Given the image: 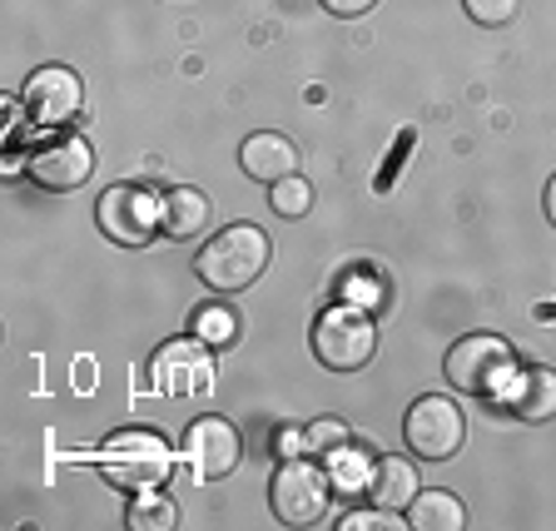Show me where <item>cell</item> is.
<instances>
[{
  "label": "cell",
  "mask_w": 556,
  "mask_h": 531,
  "mask_svg": "<svg viewBox=\"0 0 556 531\" xmlns=\"http://www.w3.org/2000/svg\"><path fill=\"white\" fill-rule=\"evenodd\" d=\"M268 258H274V249H268L264 229H254V224H229V229H219L199 249L194 274L204 278L214 293H243L249 283L264 278Z\"/></svg>",
  "instance_id": "obj_1"
},
{
  "label": "cell",
  "mask_w": 556,
  "mask_h": 531,
  "mask_svg": "<svg viewBox=\"0 0 556 531\" xmlns=\"http://www.w3.org/2000/svg\"><path fill=\"white\" fill-rule=\"evenodd\" d=\"M100 472L125 492H160L174 477V447L150 428H125L100 447Z\"/></svg>",
  "instance_id": "obj_2"
},
{
  "label": "cell",
  "mask_w": 556,
  "mask_h": 531,
  "mask_svg": "<svg viewBox=\"0 0 556 531\" xmlns=\"http://www.w3.org/2000/svg\"><path fill=\"white\" fill-rule=\"evenodd\" d=\"M378 353V324L368 308H328L313 324V358L333 372H358Z\"/></svg>",
  "instance_id": "obj_3"
},
{
  "label": "cell",
  "mask_w": 556,
  "mask_h": 531,
  "mask_svg": "<svg viewBox=\"0 0 556 531\" xmlns=\"http://www.w3.org/2000/svg\"><path fill=\"white\" fill-rule=\"evenodd\" d=\"M511 372H517L511 343L497 333H472L463 343H452L447 353V382L457 393H497Z\"/></svg>",
  "instance_id": "obj_4"
},
{
  "label": "cell",
  "mask_w": 556,
  "mask_h": 531,
  "mask_svg": "<svg viewBox=\"0 0 556 531\" xmlns=\"http://www.w3.org/2000/svg\"><path fill=\"white\" fill-rule=\"evenodd\" d=\"M403 438L422 463H447V457L463 452L467 417L452 397H417L403 417Z\"/></svg>",
  "instance_id": "obj_5"
},
{
  "label": "cell",
  "mask_w": 556,
  "mask_h": 531,
  "mask_svg": "<svg viewBox=\"0 0 556 531\" xmlns=\"http://www.w3.org/2000/svg\"><path fill=\"white\" fill-rule=\"evenodd\" d=\"M150 382H154V393L174 397V403L204 397L214 388V353H208V343L204 338H174V343H164L150 363Z\"/></svg>",
  "instance_id": "obj_6"
},
{
  "label": "cell",
  "mask_w": 556,
  "mask_h": 531,
  "mask_svg": "<svg viewBox=\"0 0 556 531\" xmlns=\"http://www.w3.org/2000/svg\"><path fill=\"white\" fill-rule=\"evenodd\" d=\"M94 219H100L104 239L125 243V249H139V243H150L154 233H160V199L139 185H115L100 194Z\"/></svg>",
  "instance_id": "obj_7"
},
{
  "label": "cell",
  "mask_w": 556,
  "mask_h": 531,
  "mask_svg": "<svg viewBox=\"0 0 556 531\" xmlns=\"http://www.w3.org/2000/svg\"><path fill=\"white\" fill-rule=\"evenodd\" d=\"M185 463L199 482H224L243 463V438L233 432L229 417H199L185 432Z\"/></svg>",
  "instance_id": "obj_8"
},
{
  "label": "cell",
  "mask_w": 556,
  "mask_h": 531,
  "mask_svg": "<svg viewBox=\"0 0 556 531\" xmlns=\"http://www.w3.org/2000/svg\"><path fill=\"white\" fill-rule=\"evenodd\" d=\"M25 115L35 119V125H46V129H65L80 119L85 110V85L75 69L65 65H46V69H35L30 80H25Z\"/></svg>",
  "instance_id": "obj_9"
},
{
  "label": "cell",
  "mask_w": 556,
  "mask_h": 531,
  "mask_svg": "<svg viewBox=\"0 0 556 531\" xmlns=\"http://www.w3.org/2000/svg\"><path fill=\"white\" fill-rule=\"evenodd\" d=\"M268 502H274V517L283 527H313L328 511V477L313 463H283L274 477Z\"/></svg>",
  "instance_id": "obj_10"
},
{
  "label": "cell",
  "mask_w": 556,
  "mask_h": 531,
  "mask_svg": "<svg viewBox=\"0 0 556 531\" xmlns=\"http://www.w3.org/2000/svg\"><path fill=\"white\" fill-rule=\"evenodd\" d=\"M94 174V150L85 139L65 135L50 139L46 150L30 154V179L40 189H55V194H70V189H85V179Z\"/></svg>",
  "instance_id": "obj_11"
},
{
  "label": "cell",
  "mask_w": 556,
  "mask_h": 531,
  "mask_svg": "<svg viewBox=\"0 0 556 531\" xmlns=\"http://www.w3.org/2000/svg\"><path fill=\"white\" fill-rule=\"evenodd\" d=\"M239 164L258 185H278V179L299 174V144L289 135H278V129H258L239 144Z\"/></svg>",
  "instance_id": "obj_12"
},
{
  "label": "cell",
  "mask_w": 556,
  "mask_h": 531,
  "mask_svg": "<svg viewBox=\"0 0 556 531\" xmlns=\"http://www.w3.org/2000/svg\"><path fill=\"white\" fill-rule=\"evenodd\" d=\"M507 407H511V417L532 422V428L552 422L556 417V372L542 368V363L517 368L511 372V388H507Z\"/></svg>",
  "instance_id": "obj_13"
},
{
  "label": "cell",
  "mask_w": 556,
  "mask_h": 531,
  "mask_svg": "<svg viewBox=\"0 0 556 531\" xmlns=\"http://www.w3.org/2000/svg\"><path fill=\"white\" fill-rule=\"evenodd\" d=\"M208 219H214V204H208V194H199V189H169V194L160 199V233L174 243L199 239V233L208 229Z\"/></svg>",
  "instance_id": "obj_14"
},
{
  "label": "cell",
  "mask_w": 556,
  "mask_h": 531,
  "mask_svg": "<svg viewBox=\"0 0 556 531\" xmlns=\"http://www.w3.org/2000/svg\"><path fill=\"white\" fill-rule=\"evenodd\" d=\"M368 497L378 511H403L417 497V467L403 457H378L368 472Z\"/></svg>",
  "instance_id": "obj_15"
},
{
  "label": "cell",
  "mask_w": 556,
  "mask_h": 531,
  "mask_svg": "<svg viewBox=\"0 0 556 531\" xmlns=\"http://www.w3.org/2000/svg\"><path fill=\"white\" fill-rule=\"evenodd\" d=\"M407 521H413L417 531H463L467 511L452 492H417L413 507H407Z\"/></svg>",
  "instance_id": "obj_16"
},
{
  "label": "cell",
  "mask_w": 556,
  "mask_h": 531,
  "mask_svg": "<svg viewBox=\"0 0 556 531\" xmlns=\"http://www.w3.org/2000/svg\"><path fill=\"white\" fill-rule=\"evenodd\" d=\"M274 194H268V204H274L278 219H303L313 208V185L303 179V174H289V179H278V185H268Z\"/></svg>",
  "instance_id": "obj_17"
},
{
  "label": "cell",
  "mask_w": 556,
  "mask_h": 531,
  "mask_svg": "<svg viewBox=\"0 0 556 531\" xmlns=\"http://www.w3.org/2000/svg\"><path fill=\"white\" fill-rule=\"evenodd\" d=\"M348 438H353V428H348V422H338V417H318V422H308V428H303V447L318 452V457L348 452Z\"/></svg>",
  "instance_id": "obj_18"
},
{
  "label": "cell",
  "mask_w": 556,
  "mask_h": 531,
  "mask_svg": "<svg viewBox=\"0 0 556 531\" xmlns=\"http://www.w3.org/2000/svg\"><path fill=\"white\" fill-rule=\"evenodd\" d=\"M174 502L169 497H154V492H139L135 511H129V527L135 531H169L174 527Z\"/></svg>",
  "instance_id": "obj_19"
},
{
  "label": "cell",
  "mask_w": 556,
  "mask_h": 531,
  "mask_svg": "<svg viewBox=\"0 0 556 531\" xmlns=\"http://www.w3.org/2000/svg\"><path fill=\"white\" fill-rule=\"evenodd\" d=\"M194 328H199V338H204L208 347H214V343H233V333H239L233 313H229V308H219V303L199 308V313H194Z\"/></svg>",
  "instance_id": "obj_20"
},
{
  "label": "cell",
  "mask_w": 556,
  "mask_h": 531,
  "mask_svg": "<svg viewBox=\"0 0 556 531\" xmlns=\"http://www.w3.org/2000/svg\"><path fill=\"white\" fill-rule=\"evenodd\" d=\"M467 15H472L477 25H486V30H502V25L517 21L521 11V0H463Z\"/></svg>",
  "instance_id": "obj_21"
},
{
  "label": "cell",
  "mask_w": 556,
  "mask_h": 531,
  "mask_svg": "<svg viewBox=\"0 0 556 531\" xmlns=\"http://www.w3.org/2000/svg\"><path fill=\"white\" fill-rule=\"evenodd\" d=\"M378 0H324V11L338 15V21H353V15H368Z\"/></svg>",
  "instance_id": "obj_22"
},
{
  "label": "cell",
  "mask_w": 556,
  "mask_h": 531,
  "mask_svg": "<svg viewBox=\"0 0 556 531\" xmlns=\"http://www.w3.org/2000/svg\"><path fill=\"white\" fill-rule=\"evenodd\" d=\"M363 527H382V531H397L403 521L393 517H343V531H363Z\"/></svg>",
  "instance_id": "obj_23"
},
{
  "label": "cell",
  "mask_w": 556,
  "mask_h": 531,
  "mask_svg": "<svg viewBox=\"0 0 556 531\" xmlns=\"http://www.w3.org/2000/svg\"><path fill=\"white\" fill-rule=\"evenodd\" d=\"M546 219H552V229H556V174L546 179Z\"/></svg>",
  "instance_id": "obj_24"
}]
</instances>
